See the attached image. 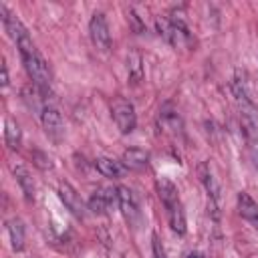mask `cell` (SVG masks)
<instances>
[{"label":"cell","mask_w":258,"mask_h":258,"mask_svg":"<svg viewBox=\"0 0 258 258\" xmlns=\"http://www.w3.org/2000/svg\"><path fill=\"white\" fill-rule=\"evenodd\" d=\"M127 69H129L131 83L137 85L143 79V67H141V54L139 52H129V56H127Z\"/></svg>","instance_id":"obj_17"},{"label":"cell","mask_w":258,"mask_h":258,"mask_svg":"<svg viewBox=\"0 0 258 258\" xmlns=\"http://www.w3.org/2000/svg\"><path fill=\"white\" fill-rule=\"evenodd\" d=\"M123 165L127 169H133V171H141L149 165V153L141 147H129L123 151Z\"/></svg>","instance_id":"obj_11"},{"label":"cell","mask_w":258,"mask_h":258,"mask_svg":"<svg viewBox=\"0 0 258 258\" xmlns=\"http://www.w3.org/2000/svg\"><path fill=\"white\" fill-rule=\"evenodd\" d=\"M111 117L117 125V129L121 133H131L137 125V117H135V109L133 105L123 99V97H117L113 103H111Z\"/></svg>","instance_id":"obj_3"},{"label":"cell","mask_w":258,"mask_h":258,"mask_svg":"<svg viewBox=\"0 0 258 258\" xmlns=\"http://www.w3.org/2000/svg\"><path fill=\"white\" fill-rule=\"evenodd\" d=\"M12 173H14V179L18 181V185H20L24 198H26V200H34V196H36V185H34V179H32L30 171H28L24 165H14V167H12Z\"/></svg>","instance_id":"obj_14"},{"label":"cell","mask_w":258,"mask_h":258,"mask_svg":"<svg viewBox=\"0 0 258 258\" xmlns=\"http://www.w3.org/2000/svg\"><path fill=\"white\" fill-rule=\"evenodd\" d=\"M89 34H91L95 48H99L101 52H107L111 48V30H109V22H107L103 12H95L91 16Z\"/></svg>","instance_id":"obj_4"},{"label":"cell","mask_w":258,"mask_h":258,"mask_svg":"<svg viewBox=\"0 0 258 258\" xmlns=\"http://www.w3.org/2000/svg\"><path fill=\"white\" fill-rule=\"evenodd\" d=\"M95 167H97V171L101 175L111 177V179H119L127 171V167L123 165V161H117L113 157H97L95 159Z\"/></svg>","instance_id":"obj_13"},{"label":"cell","mask_w":258,"mask_h":258,"mask_svg":"<svg viewBox=\"0 0 258 258\" xmlns=\"http://www.w3.org/2000/svg\"><path fill=\"white\" fill-rule=\"evenodd\" d=\"M198 175H200V181L204 183L206 187V194H208V202H210V210L214 214V218L218 220V208H220V185H218V179L214 177V171L210 167V163H200L198 167Z\"/></svg>","instance_id":"obj_6"},{"label":"cell","mask_w":258,"mask_h":258,"mask_svg":"<svg viewBox=\"0 0 258 258\" xmlns=\"http://www.w3.org/2000/svg\"><path fill=\"white\" fill-rule=\"evenodd\" d=\"M16 48H18V52L22 56V62H24V69H26L28 77L32 79V85L38 87L44 95H48L50 93V85H52V73H50L48 62L44 60V56L38 52L36 44L32 42L30 34L20 38L16 42Z\"/></svg>","instance_id":"obj_1"},{"label":"cell","mask_w":258,"mask_h":258,"mask_svg":"<svg viewBox=\"0 0 258 258\" xmlns=\"http://www.w3.org/2000/svg\"><path fill=\"white\" fill-rule=\"evenodd\" d=\"M185 258H204V256H202L200 252H189V254H187Z\"/></svg>","instance_id":"obj_22"},{"label":"cell","mask_w":258,"mask_h":258,"mask_svg":"<svg viewBox=\"0 0 258 258\" xmlns=\"http://www.w3.org/2000/svg\"><path fill=\"white\" fill-rule=\"evenodd\" d=\"M8 236H10V244L14 252H20L24 248V226L18 218H12L8 222Z\"/></svg>","instance_id":"obj_15"},{"label":"cell","mask_w":258,"mask_h":258,"mask_svg":"<svg viewBox=\"0 0 258 258\" xmlns=\"http://www.w3.org/2000/svg\"><path fill=\"white\" fill-rule=\"evenodd\" d=\"M4 141L10 149H18L20 147V141H22V133H20V127L16 121L12 119H6L4 121Z\"/></svg>","instance_id":"obj_16"},{"label":"cell","mask_w":258,"mask_h":258,"mask_svg":"<svg viewBox=\"0 0 258 258\" xmlns=\"http://www.w3.org/2000/svg\"><path fill=\"white\" fill-rule=\"evenodd\" d=\"M151 250H153V258H167V254H165V248L161 246V242H159V238H157V236H153V242H151Z\"/></svg>","instance_id":"obj_19"},{"label":"cell","mask_w":258,"mask_h":258,"mask_svg":"<svg viewBox=\"0 0 258 258\" xmlns=\"http://www.w3.org/2000/svg\"><path fill=\"white\" fill-rule=\"evenodd\" d=\"M157 194H159V200H161V204L165 208L169 228L175 234L183 236L185 230H187V224H185V212H183V204L179 200L177 187L169 179H159L157 181Z\"/></svg>","instance_id":"obj_2"},{"label":"cell","mask_w":258,"mask_h":258,"mask_svg":"<svg viewBox=\"0 0 258 258\" xmlns=\"http://www.w3.org/2000/svg\"><path fill=\"white\" fill-rule=\"evenodd\" d=\"M34 155H36V165L40 167V169H50L52 167V163H50V159L44 155V153H40V151H34Z\"/></svg>","instance_id":"obj_20"},{"label":"cell","mask_w":258,"mask_h":258,"mask_svg":"<svg viewBox=\"0 0 258 258\" xmlns=\"http://www.w3.org/2000/svg\"><path fill=\"white\" fill-rule=\"evenodd\" d=\"M119 204V194L113 187H99L89 198V210L93 214H107L113 204Z\"/></svg>","instance_id":"obj_9"},{"label":"cell","mask_w":258,"mask_h":258,"mask_svg":"<svg viewBox=\"0 0 258 258\" xmlns=\"http://www.w3.org/2000/svg\"><path fill=\"white\" fill-rule=\"evenodd\" d=\"M256 123H258V119L242 117V133H244V139H246L250 157L258 165V125Z\"/></svg>","instance_id":"obj_10"},{"label":"cell","mask_w":258,"mask_h":258,"mask_svg":"<svg viewBox=\"0 0 258 258\" xmlns=\"http://www.w3.org/2000/svg\"><path fill=\"white\" fill-rule=\"evenodd\" d=\"M40 123L44 127V133L50 139H54V141L62 139V135H64V123H62V117H60L58 109H54L52 105H46L42 109V113H40Z\"/></svg>","instance_id":"obj_8"},{"label":"cell","mask_w":258,"mask_h":258,"mask_svg":"<svg viewBox=\"0 0 258 258\" xmlns=\"http://www.w3.org/2000/svg\"><path fill=\"white\" fill-rule=\"evenodd\" d=\"M238 212L244 220H248L258 230V202L250 194H246V191L238 194Z\"/></svg>","instance_id":"obj_12"},{"label":"cell","mask_w":258,"mask_h":258,"mask_svg":"<svg viewBox=\"0 0 258 258\" xmlns=\"http://www.w3.org/2000/svg\"><path fill=\"white\" fill-rule=\"evenodd\" d=\"M58 198H60V202L64 204V208L75 216V218H79V220H83L85 216H87V206H85V202H83V198L77 194V189L71 185V183H67V181H60L58 183Z\"/></svg>","instance_id":"obj_7"},{"label":"cell","mask_w":258,"mask_h":258,"mask_svg":"<svg viewBox=\"0 0 258 258\" xmlns=\"http://www.w3.org/2000/svg\"><path fill=\"white\" fill-rule=\"evenodd\" d=\"M117 194H119V208H121L125 222L133 230H137V226L141 224V210H139L137 196L129 187H117Z\"/></svg>","instance_id":"obj_5"},{"label":"cell","mask_w":258,"mask_h":258,"mask_svg":"<svg viewBox=\"0 0 258 258\" xmlns=\"http://www.w3.org/2000/svg\"><path fill=\"white\" fill-rule=\"evenodd\" d=\"M0 69H2V87H6V85H8V69H6L4 58H2V62H0Z\"/></svg>","instance_id":"obj_21"},{"label":"cell","mask_w":258,"mask_h":258,"mask_svg":"<svg viewBox=\"0 0 258 258\" xmlns=\"http://www.w3.org/2000/svg\"><path fill=\"white\" fill-rule=\"evenodd\" d=\"M127 20H129L131 28H133V30H135L137 34H141V32L145 30V24L141 22V18H139V16H137V14L133 12V10H129V12H127Z\"/></svg>","instance_id":"obj_18"}]
</instances>
